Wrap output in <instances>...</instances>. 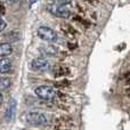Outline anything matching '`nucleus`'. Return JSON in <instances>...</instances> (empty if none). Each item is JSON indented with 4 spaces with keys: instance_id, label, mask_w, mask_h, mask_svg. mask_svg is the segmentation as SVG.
<instances>
[{
    "instance_id": "20e7f679",
    "label": "nucleus",
    "mask_w": 130,
    "mask_h": 130,
    "mask_svg": "<svg viewBox=\"0 0 130 130\" xmlns=\"http://www.w3.org/2000/svg\"><path fill=\"white\" fill-rule=\"evenodd\" d=\"M48 10L52 14H54L57 17H62V18H67L71 14L69 8H66V6H62V5H49L47 7Z\"/></svg>"
},
{
    "instance_id": "f03ea898",
    "label": "nucleus",
    "mask_w": 130,
    "mask_h": 130,
    "mask_svg": "<svg viewBox=\"0 0 130 130\" xmlns=\"http://www.w3.org/2000/svg\"><path fill=\"white\" fill-rule=\"evenodd\" d=\"M36 95L42 101H52L56 95V91L52 86H39L36 89Z\"/></svg>"
},
{
    "instance_id": "9d476101",
    "label": "nucleus",
    "mask_w": 130,
    "mask_h": 130,
    "mask_svg": "<svg viewBox=\"0 0 130 130\" xmlns=\"http://www.w3.org/2000/svg\"><path fill=\"white\" fill-rule=\"evenodd\" d=\"M58 5H62V6H67V5L71 4L72 0H55Z\"/></svg>"
},
{
    "instance_id": "7ed1b4c3",
    "label": "nucleus",
    "mask_w": 130,
    "mask_h": 130,
    "mask_svg": "<svg viewBox=\"0 0 130 130\" xmlns=\"http://www.w3.org/2000/svg\"><path fill=\"white\" fill-rule=\"evenodd\" d=\"M38 36L40 39H42V40H45V41H48V42H54V41L57 39L56 32L48 26H40L39 27Z\"/></svg>"
},
{
    "instance_id": "4468645a",
    "label": "nucleus",
    "mask_w": 130,
    "mask_h": 130,
    "mask_svg": "<svg viewBox=\"0 0 130 130\" xmlns=\"http://www.w3.org/2000/svg\"><path fill=\"white\" fill-rule=\"evenodd\" d=\"M2 102H4V96H2V94L0 92V105L2 104Z\"/></svg>"
},
{
    "instance_id": "39448f33",
    "label": "nucleus",
    "mask_w": 130,
    "mask_h": 130,
    "mask_svg": "<svg viewBox=\"0 0 130 130\" xmlns=\"http://www.w3.org/2000/svg\"><path fill=\"white\" fill-rule=\"evenodd\" d=\"M31 67L34 71H46L49 69V62L43 57H38L31 62Z\"/></svg>"
},
{
    "instance_id": "423d86ee",
    "label": "nucleus",
    "mask_w": 130,
    "mask_h": 130,
    "mask_svg": "<svg viewBox=\"0 0 130 130\" xmlns=\"http://www.w3.org/2000/svg\"><path fill=\"white\" fill-rule=\"evenodd\" d=\"M16 105H17V102L14 98H11L8 103V107L6 110V114H5V118L8 122H11L14 119H15L16 115Z\"/></svg>"
},
{
    "instance_id": "f8f14e48",
    "label": "nucleus",
    "mask_w": 130,
    "mask_h": 130,
    "mask_svg": "<svg viewBox=\"0 0 130 130\" xmlns=\"http://www.w3.org/2000/svg\"><path fill=\"white\" fill-rule=\"evenodd\" d=\"M46 49H47V52H48V54H49V55L56 54V48H55V47H47Z\"/></svg>"
},
{
    "instance_id": "0eeeda50",
    "label": "nucleus",
    "mask_w": 130,
    "mask_h": 130,
    "mask_svg": "<svg viewBox=\"0 0 130 130\" xmlns=\"http://www.w3.org/2000/svg\"><path fill=\"white\" fill-rule=\"evenodd\" d=\"M13 53V47L8 42L0 43V57H6Z\"/></svg>"
},
{
    "instance_id": "9b49d317",
    "label": "nucleus",
    "mask_w": 130,
    "mask_h": 130,
    "mask_svg": "<svg viewBox=\"0 0 130 130\" xmlns=\"http://www.w3.org/2000/svg\"><path fill=\"white\" fill-rule=\"evenodd\" d=\"M6 26H7L6 22H5V21L2 20L1 17H0V32H1V31H4V30L6 29Z\"/></svg>"
},
{
    "instance_id": "f257e3e1",
    "label": "nucleus",
    "mask_w": 130,
    "mask_h": 130,
    "mask_svg": "<svg viewBox=\"0 0 130 130\" xmlns=\"http://www.w3.org/2000/svg\"><path fill=\"white\" fill-rule=\"evenodd\" d=\"M26 122L31 126H46L48 123V118L45 113L38 112V111H33V112H29L25 117Z\"/></svg>"
},
{
    "instance_id": "1a4fd4ad",
    "label": "nucleus",
    "mask_w": 130,
    "mask_h": 130,
    "mask_svg": "<svg viewBox=\"0 0 130 130\" xmlns=\"http://www.w3.org/2000/svg\"><path fill=\"white\" fill-rule=\"evenodd\" d=\"M11 86V81L9 78H0V90H6Z\"/></svg>"
},
{
    "instance_id": "ddd939ff",
    "label": "nucleus",
    "mask_w": 130,
    "mask_h": 130,
    "mask_svg": "<svg viewBox=\"0 0 130 130\" xmlns=\"http://www.w3.org/2000/svg\"><path fill=\"white\" fill-rule=\"evenodd\" d=\"M37 1H38V0H29V4H30V6H32V5H34Z\"/></svg>"
},
{
    "instance_id": "6e6552de",
    "label": "nucleus",
    "mask_w": 130,
    "mask_h": 130,
    "mask_svg": "<svg viewBox=\"0 0 130 130\" xmlns=\"http://www.w3.org/2000/svg\"><path fill=\"white\" fill-rule=\"evenodd\" d=\"M10 70H11V63L8 58L0 59V73L6 74L8 72H10Z\"/></svg>"
}]
</instances>
